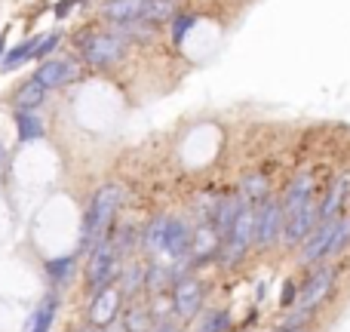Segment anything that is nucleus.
Segmentation results:
<instances>
[{
	"label": "nucleus",
	"instance_id": "obj_16",
	"mask_svg": "<svg viewBox=\"0 0 350 332\" xmlns=\"http://www.w3.org/2000/svg\"><path fill=\"white\" fill-rule=\"evenodd\" d=\"M332 231H335V222H323V225H317V231L308 237V240H304L298 261H301V265H314V261L326 259V253H329V240H332Z\"/></svg>",
	"mask_w": 350,
	"mask_h": 332
},
{
	"label": "nucleus",
	"instance_id": "obj_30",
	"mask_svg": "<svg viewBox=\"0 0 350 332\" xmlns=\"http://www.w3.org/2000/svg\"><path fill=\"white\" fill-rule=\"evenodd\" d=\"M298 302V286L292 283V280H286V286H283V296H280V305L283 308H292V305Z\"/></svg>",
	"mask_w": 350,
	"mask_h": 332
},
{
	"label": "nucleus",
	"instance_id": "obj_24",
	"mask_svg": "<svg viewBox=\"0 0 350 332\" xmlns=\"http://www.w3.org/2000/svg\"><path fill=\"white\" fill-rule=\"evenodd\" d=\"M234 327V320H230V314L224 308H209L203 317H200L197 323V332H230Z\"/></svg>",
	"mask_w": 350,
	"mask_h": 332
},
{
	"label": "nucleus",
	"instance_id": "obj_1",
	"mask_svg": "<svg viewBox=\"0 0 350 332\" xmlns=\"http://www.w3.org/2000/svg\"><path fill=\"white\" fill-rule=\"evenodd\" d=\"M123 200H126V191H123L117 181H108V185H102L92 194L90 206H86V212H83V222H80L77 253H90V249H96L102 240H108L111 225H114V216L120 212Z\"/></svg>",
	"mask_w": 350,
	"mask_h": 332
},
{
	"label": "nucleus",
	"instance_id": "obj_28",
	"mask_svg": "<svg viewBox=\"0 0 350 332\" xmlns=\"http://www.w3.org/2000/svg\"><path fill=\"white\" fill-rule=\"evenodd\" d=\"M59 43H62V31H49V34H43L40 43H37V53H34V62H37V65H40V62H46L49 55L59 49Z\"/></svg>",
	"mask_w": 350,
	"mask_h": 332
},
{
	"label": "nucleus",
	"instance_id": "obj_21",
	"mask_svg": "<svg viewBox=\"0 0 350 332\" xmlns=\"http://www.w3.org/2000/svg\"><path fill=\"white\" fill-rule=\"evenodd\" d=\"M267 197H271V181H267V175L252 173V175H246V179L240 181V200L243 203L255 206V203H261V200H267Z\"/></svg>",
	"mask_w": 350,
	"mask_h": 332
},
{
	"label": "nucleus",
	"instance_id": "obj_17",
	"mask_svg": "<svg viewBox=\"0 0 350 332\" xmlns=\"http://www.w3.org/2000/svg\"><path fill=\"white\" fill-rule=\"evenodd\" d=\"M46 92L49 90H43L34 77H28L25 84L16 86V92H12V105H16V111H37L43 102H46Z\"/></svg>",
	"mask_w": 350,
	"mask_h": 332
},
{
	"label": "nucleus",
	"instance_id": "obj_15",
	"mask_svg": "<svg viewBox=\"0 0 350 332\" xmlns=\"http://www.w3.org/2000/svg\"><path fill=\"white\" fill-rule=\"evenodd\" d=\"M59 305H62L59 292H55V290H46V296L40 298V305L31 311L28 329H25V332H53L55 314H59Z\"/></svg>",
	"mask_w": 350,
	"mask_h": 332
},
{
	"label": "nucleus",
	"instance_id": "obj_32",
	"mask_svg": "<svg viewBox=\"0 0 350 332\" xmlns=\"http://www.w3.org/2000/svg\"><path fill=\"white\" fill-rule=\"evenodd\" d=\"M151 332H181V329L175 327V323H170V320H166V323H157V327H154Z\"/></svg>",
	"mask_w": 350,
	"mask_h": 332
},
{
	"label": "nucleus",
	"instance_id": "obj_3",
	"mask_svg": "<svg viewBox=\"0 0 350 332\" xmlns=\"http://www.w3.org/2000/svg\"><path fill=\"white\" fill-rule=\"evenodd\" d=\"M123 274V259L114 249V243L102 240L96 249H90V265H86V283L92 292H102L108 286H114V280H120Z\"/></svg>",
	"mask_w": 350,
	"mask_h": 332
},
{
	"label": "nucleus",
	"instance_id": "obj_7",
	"mask_svg": "<svg viewBox=\"0 0 350 332\" xmlns=\"http://www.w3.org/2000/svg\"><path fill=\"white\" fill-rule=\"evenodd\" d=\"M203 283H200L193 274H185V277L175 280L172 286V311L181 317V320H193V317L203 311Z\"/></svg>",
	"mask_w": 350,
	"mask_h": 332
},
{
	"label": "nucleus",
	"instance_id": "obj_6",
	"mask_svg": "<svg viewBox=\"0 0 350 332\" xmlns=\"http://www.w3.org/2000/svg\"><path fill=\"white\" fill-rule=\"evenodd\" d=\"M286 231V209H283V200L277 197H267L255 206V243L258 246H271L283 237Z\"/></svg>",
	"mask_w": 350,
	"mask_h": 332
},
{
	"label": "nucleus",
	"instance_id": "obj_35",
	"mask_svg": "<svg viewBox=\"0 0 350 332\" xmlns=\"http://www.w3.org/2000/svg\"><path fill=\"white\" fill-rule=\"evenodd\" d=\"M80 332H102V329H96V327H86V329H80Z\"/></svg>",
	"mask_w": 350,
	"mask_h": 332
},
{
	"label": "nucleus",
	"instance_id": "obj_10",
	"mask_svg": "<svg viewBox=\"0 0 350 332\" xmlns=\"http://www.w3.org/2000/svg\"><path fill=\"white\" fill-rule=\"evenodd\" d=\"M43 90H59V86H68L77 80V65L71 59H46L37 65V71L31 74Z\"/></svg>",
	"mask_w": 350,
	"mask_h": 332
},
{
	"label": "nucleus",
	"instance_id": "obj_14",
	"mask_svg": "<svg viewBox=\"0 0 350 332\" xmlns=\"http://www.w3.org/2000/svg\"><path fill=\"white\" fill-rule=\"evenodd\" d=\"M347 194H350V169L347 173H341V175H335V181H329V191H326V197H323V203H320V225L323 222H335V216H338L341 203L347 200Z\"/></svg>",
	"mask_w": 350,
	"mask_h": 332
},
{
	"label": "nucleus",
	"instance_id": "obj_27",
	"mask_svg": "<svg viewBox=\"0 0 350 332\" xmlns=\"http://www.w3.org/2000/svg\"><path fill=\"white\" fill-rule=\"evenodd\" d=\"M200 22V16H193V12H178V16L172 18V28H170V34H172V43H185V37L191 34V28Z\"/></svg>",
	"mask_w": 350,
	"mask_h": 332
},
{
	"label": "nucleus",
	"instance_id": "obj_18",
	"mask_svg": "<svg viewBox=\"0 0 350 332\" xmlns=\"http://www.w3.org/2000/svg\"><path fill=\"white\" fill-rule=\"evenodd\" d=\"M178 277H185L181 274V268H170V265H148V271H145V286L154 292V296H163L170 286H175V280Z\"/></svg>",
	"mask_w": 350,
	"mask_h": 332
},
{
	"label": "nucleus",
	"instance_id": "obj_2",
	"mask_svg": "<svg viewBox=\"0 0 350 332\" xmlns=\"http://www.w3.org/2000/svg\"><path fill=\"white\" fill-rule=\"evenodd\" d=\"M139 243H142V249L160 253L170 261H185V259H191L193 231H191V225L175 216H154L145 225V231L139 234Z\"/></svg>",
	"mask_w": 350,
	"mask_h": 332
},
{
	"label": "nucleus",
	"instance_id": "obj_31",
	"mask_svg": "<svg viewBox=\"0 0 350 332\" xmlns=\"http://www.w3.org/2000/svg\"><path fill=\"white\" fill-rule=\"evenodd\" d=\"M80 3H83V0H59V3H55V16H59V18H68Z\"/></svg>",
	"mask_w": 350,
	"mask_h": 332
},
{
	"label": "nucleus",
	"instance_id": "obj_13",
	"mask_svg": "<svg viewBox=\"0 0 350 332\" xmlns=\"http://www.w3.org/2000/svg\"><path fill=\"white\" fill-rule=\"evenodd\" d=\"M145 6H148V0H105L102 16L108 18V22L126 28V25L139 22V18L145 16Z\"/></svg>",
	"mask_w": 350,
	"mask_h": 332
},
{
	"label": "nucleus",
	"instance_id": "obj_23",
	"mask_svg": "<svg viewBox=\"0 0 350 332\" xmlns=\"http://www.w3.org/2000/svg\"><path fill=\"white\" fill-rule=\"evenodd\" d=\"M145 271L148 268H142L139 261H133V265L123 268V274H120V296L123 298H133L135 292L145 286Z\"/></svg>",
	"mask_w": 350,
	"mask_h": 332
},
{
	"label": "nucleus",
	"instance_id": "obj_5",
	"mask_svg": "<svg viewBox=\"0 0 350 332\" xmlns=\"http://www.w3.org/2000/svg\"><path fill=\"white\" fill-rule=\"evenodd\" d=\"M252 243H255V206H243L237 222H234V228H230V234L224 237L221 253L218 255H221L224 265H237V261L249 253Z\"/></svg>",
	"mask_w": 350,
	"mask_h": 332
},
{
	"label": "nucleus",
	"instance_id": "obj_4",
	"mask_svg": "<svg viewBox=\"0 0 350 332\" xmlns=\"http://www.w3.org/2000/svg\"><path fill=\"white\" fill-rule=\"evenodd\" d=\"M80 55H83V62L98 65V68H102V65H114V62H120L123 55H126V34H123V28L92 34L90 40H83Z\"/></svg>",
	"mask_w": 350,
	"mask_h": 332
},
{
	"label": "nucleus",
	"instance_id": "obj_33",
	"mask_svg": "<svg viewBox=\"0 0 350 332\" xmlns=\"http://www.w3.org/2000/svg\"><path fill=\"white\" fill-rule=\"evenodd\" d=\"M6 55V31H0V62H3Z\"/></svg>",
	"mask_w": 350,
	"mask_h": 332
},
{
	"label": "nucleus",
	"instance_id": "obj_22",
	"mask_svg": "<svg viewBox=\"0 0 350 332\" xmlns=\"http://www.w3.org/2000/svg\"><path fill=\"white\" fill-rule=\"evenodd\" d=\"M175 16H178V0H148L142 22L160 25V22H172Z\"/></svg>",
	"mask_w": 350,
	"mask_h": 332
},
{
	"label": "nucleus",
	"instance_id": "obj_8",
	"mask_svg": "<svg viewBox=\"0 0 350 332\" xmlns=\"http://www.w3.org/2000/svg\"><path fill=\"white\" fill-rule=\"evenodd\" d=\"M332 283H335V268H329V265H323V268H317L314 274H310L308 280H304V286L298 290V302H295V308H301V311H314L317 305L323 302V298L329 296V290H332Z\"/></svg>",
	"mask_w": 350,
	"mask_h": 332
},
{
	"label": "nucleus",
	"instance_id": "obj_26",
	"mask_svg": "<svg viewBox=\"0 0 350 332\" xmlns=\"http://www.w3.org/2000/svg\"><path fill=\"white\" fill-rule=\"evenodd\" d=\"M347 243H350V216L335 218V231H332V240H329V253H326V259L338 255L341 249L347 246Z\"/></svg>",
	"mask_w": 350,
	"mask_h": 332
},
{
	"label": "nucleus",
	"instance_id": "obj_9",
	"mask_svg": "<svg viewBox=\"0 0 350 332\" xmlns=\"http://www.w3.org/2000/svg\"><path fill=\"white\" fill-rule=\"evenodd\" d=\"M317 225H320V203H317V200H310V203H304L301 209H295L292 216H286L283 240L289 243V246H295V243H301L304 237L314 234Z\"/></svg>",
	"mask_w": 350,
	"mask_h": 332
},
{
	"label": "nucleus",
	"instance_id": "obj_19",
	"mask_svg": "<svg viewBox=\"0 0 350 332\" xmlns=\"http://www.w3.org/2000/svg\"><path fill=\"white\" fill-rule=\"evenodd\" d=\"M43 34H31L28 40L16 43V47L6 49L3 62H0V71H16V68H22L25 62H34V53H37V43H40Z\"/></svg>",
	"mask_w": 350,
	"mask_h": 332
},
{
	"label": "nucleus",
	"instance_id": "obj_12",
	"mask_svg": "<svg viewBox=\"0 0 350 332\" xmlns=\"http://www.w3.org/2000/svg\"><path fill=\"white\" fill-rule=\"evenodd\" d=\"M77 265H80V253H62V255H49L43 259V274H46V283L53 290L68 286L77 277Z\"/></svg>",
	"mask_w": 350,
	"mask_h": 332
},
{
	"label": "nucleus",
	"instance_id": "obj_25",
	"mask_svg": "<svg viewBox=\"0 0 350 332\" xmlns=\"http://www.w3.org/2000/svg\"><path fill=\"white\" fill-rule=\"evenodd\" d=\"M123 332H145L151 327V311L145 308V305H135V308H129L126 314H123Z\"/></svg>",
	"mask_w": 350,
	"mask_h": 332
},
{
	"label": "nucleus",
	"instance_id": "obj_11",
	"mask_svg": "<svg viewBox=\"0 0 350 332\" xmlns=\"http://www.w3.org/2000/svg\"><path fill=\"white\" fill-rule=\"evenodd\" d=\"M120 290H114V286H108V290L102 292H92V323H96V329H108L117 323V317H120Z\"/></svg>",
	"mask_w": 350,
	"mask_h": 332
},
{
	"label": "nucleus",
	"instance_id": "obj_20",
	"mask_svg": "<svg viewBox=\"0 0 350 332\" xmlns=\"http://www.w3.org/2000/svg\"><path fill=\"white\" fill-rule=\"evenodd\" d=\"M16 136L22 145H28V142H37L46 136V123L37 117V111H16Z\"/></svg>",
	"mask_w": 350,
	"mask_h": 332
},
{
	"label": "nucleus",
	"instance_id": "obj_34",
	"mask_svg": "<svg viewBox=\"0 0 350 332\" xmlns=\"http://www.w3.org/2000/svg\"><path fill=\"white\" fill-rule=\"evenodd\" d=\"M6 157H10V154H6V145H3V142H0V169L6 166Z\"/></svg>",
	"mask_w": 350,
	"mask_h": 332
},
{
	"label": "nucleus",
	"instance_id": "obj_29",
	"mask_svg": "<svg viewBox=\"0 0 350 332\" xmlns=\"http://www.w3.org/2000/svg\"><path fill=\"white\" fill-rule=\"evenodd\" d=\"M151 311V320H157V323H166L163 317H166V311H172V298H166V296H157L154 298V308H148Z\"/></svg>",
	"mask_w": 350,
	"mask_h": 332
}]
</instances>
